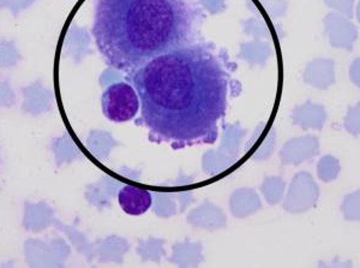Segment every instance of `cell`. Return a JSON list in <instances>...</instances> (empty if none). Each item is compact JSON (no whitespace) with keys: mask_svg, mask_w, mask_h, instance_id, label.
<instances>
[{"mask_svg":"<svg viewBox=\"0 0 360 268\" xmlns=\"http://www.w3.org/2000/svg\"><path fill=\"white\" fill-rule=\"evenodd\" d=\"M118 200L122 210L135 217L147 213L153 205L152 193L137 186H123L119 190Z\"/></svg>","mask_w":360,"mask_h":268,"instance_id":"obj_5","label":"cell"},{"mask_svg":"<svg viewBox=\"0 0 360 268\" xmlns=\"http://www.w3.org/2000/svg\"><path fill=\"white\" fill-rule=\"evenodd\" d=\"M309 79L319 89L330 87L335 83V63L330 59H321L314 63Z\"/></svg>","mask_w":360,"mask_h":268,"instance_id":"obj_7","label":"cell"},{"mask_svg":"<svg viewBox=\"0 0 360 268\" xmlns=\"http://www.w3.org/2000/svg\"><path fill=\"white\" fill-rule=\"evenodd\" d=\"M326 3L342 16L351 17L353 15L354 0H326Z\"/></svg>","mask_w":360,"mask_h":268,"instance_id":"obj_12","label":"cell"},{"mask_svg":"<svg viewBox=\"0 0 360 268\" xmlns=\"http://www.w3.org/2000/svg\"><path fill=\"white\" fill-rule=\"evenodd\" d=\"M344 127L348 134L353 136L360 135V103H356L351 108H348L347 113L345 116Z\"/></svg>","mask_w":360,"mask_h":268,"instance_id":"obj_11","label":"cell"},{"mask_svg":"<svg viewBox=\"0 0 360 268\" xmlns=\"http://www.w3.org/2000/svg\"><path fill=\"white\" fill-rule=\"evenodd\" d=\"M101 108L107 120L113 123H127L135 118L141 108L139 96L131 84L113 83L103 91Z\"/></svg>","mask_w":360,"mask_h":268,"instance_id":"obj_3","label":"cell"},{"mask_svg":"<svg viewBox=\"0 0 360 268\" xmlns=\"http://www.w3.org/2000/svg\"><path fill=\"white\" fill-rule=\"evenodd\" d=\"M341 164L339 159L333 155H326L319 162V177L326 183L335 181L339 177Z\"/></svg>","mask_w":360,"mask_h":268,"instance_id":"obj_10","label":"cell"},{"mask_svg":"<svg viewBox=\"0 0 360 268\" xmlns=\"http://www.w3.org/2000/svg\"><path fill=\"white\" fill-rule=\"evenodd\" d=\"M319 198V188L310 176L303 174L297 179L295 194L292 195V206L304 210L316 203Z\"/></svg>","mask_w":360,"mask_h":268,"instance_id":"obj_6","label":"cell"},{"mask_svg":"<svg viewBox=\"0 0 360 268\" xmlns=\"http://www.w3.org/2000/svg\"><path fill=\"white\" fill-rule=\"evenodd\" d=\"M349 79L352 81L353 84H356V87L360 88V57L354 59L349 66Z\"/></svg>","mask_w":360,"mask_h":268,"instance_id":"obj_13","label":"cell"},{"mask_svg":"<svg viewBox=\"0 0 360 268\" xmlns=\"http://www.w3.org/2000/svg\"><path fill=\"white\" fill-rule=\"evenodd\" d=\"M341 213L347 222L360 223V189L346 195L341 203Z\"/></svg>","mask_w":360,"mask_h":268,"instance_id":"obj_9","label":"cell"},{"mask_svg":"<svg viewBox=\"0 0 360 268\" xmlns=\"http://www.w3.org/2000/svg\"><path fill=\"white\" fill-rule=\"evenodd\" d=\"M326 30L330 45L335 49H341L349 52L356 42L358 32L356 25L347 17L340 13H330L326 18Z\"/></svg>","mask_w":360,"mask_h":268,"instance_id":"obj_4","label":"cell"},{"mask_svg":"<svg viewBox=\"0 0 360 268\" xmlns=\"http://www.w3.org/2000/svg\"><path fill=\"white\" fill-rule=\"evenodd\" d=\"M298 118L304 128L322 129L327 120V112L323 106L310 103L300 111Z\"/></svg>","mask_w":360,"mask_h":268,"instance_id":"obj_8","label":"cell"},{"mask_svg":"<svg viewBox=\"0 0 360 268\" xmlns=\"http://www.w3.org/2000/svg\"><path fill=\"white\" fill-rule=\"evenodd\" d=\"M236 65L213 42L160 54L127 75L141 101L136 122L148 139L174 151L214 145L229 108Z\"/></svg>","mask_w":360,"mask_h":268,"instance_id":"obj_1","label":"cell"},{"mask_svg":"<svg viewBox=\"0 0 360 268\" xmlns=\"http://www.w3.org/2000/svg\"><path fill=\"white\" fill-rule=\"evenodd\" d=\"M196 0H96L93 37L107 65L130 75L160 54L202 42Z\"/></svg>","mask_w":360,"mask_h":268,"instance_id":"obj_2","label":"cell"},{"mask_svg":"<svg viewBox=\"0 0 360 268\" xmlns=\"http://www.w3.org/2000/svg\"><path fill=\"white\" fill-rule=\"evenodd\" d=\"M356 18H358V21L360 22V1L358 6H356Z\"/></svg>","mask_w":360,"mask_h":268,"instance_id":"obj_14","label":"cell"}]
</instances>
